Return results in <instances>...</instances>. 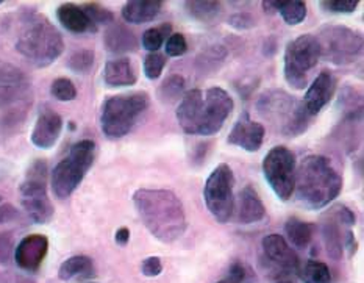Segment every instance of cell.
<instances>
[{"label":"cell","mask_w":364,"mask_h":283,"mask_svg":"<svg viewBox=\"0 0 364 283\" xmlns=\"http://www.w3.org/2000/svg\"><path fill=\"white\" fill-rule=\"evenodd\" d=\"M296 198L308 210H322L343 191V177L322 155H308L296 168Z\"/></svg>","instance_id":"3"},{"label":"cell","mask_w":364,"mask_h":283,"mask_svg":"<svg viewBox=\"0 0 364 283\" xmlns=\"http://www.w3.org/2000/svg\"><path fill=\"white\" fill-rule=\"evenodd\" d=\"M257 108L259 114L275 125L284 137L302 135L311 121V117L305 113L302 102L280 90L264 92L258 99Z\"/></svg>","instance_id":"6"},{"label":"cell","mask_w":364,"mask_h":283,"mask_svg":"<svg viewBox=\"0 0 364 283\" xmlns=\"http://www.w3.org/2000/svg\"><path fill=\"white\" fill-rule=\"evenodd\" d=\"M150 97L144 91L117 94L105 99L100 108V129L109 139H119L129 133L149 108Z\"/></svg>","instance_id":"5"},{"label":"cell","mask_w":364,"mask_h":283,"mask_svg":"<svg viewBox=\"0 0 364 283\" xmlns=\"http://www.w3.org/2000/svg\"><path fill=\"white\" fill-rule=\"evenodd\" d=\"M141 271H142V276H146V277L160 276L163 271L161 258L160 257H147L141 265Z\"/></svg>","instance_id":"41"},{"label":"cell","mask_w":364,"mask_h":283,"mask_svg":"<svg viewBox=\"0 0 364 283\" xmlns=\"http://www.w3.org/2000/svg\"><path fill=\"white\" fill-rule=\"evenodd\" d=\"M57 18L61 26L73 31V33H92V31L97 30V27L94 26L83 11V8L74 4L60 5L57 10Z\"/></svg>","instance_id":"22"},{"label":"cell","mask_w":364,"mask_h":283,"mask_svg":"<svg viewBox=\"0 0 364 283\" xmlns=\"http://www.w3.org/2000/svg\"><path fill=\"white\" fill-rule=\"evenodd\" d=\"M261 5H263L266 13H280L288 26H299L306 18V4L300 2V0H280V2L267 0Z\"/></svg>","instance_id":"24"},{"label":"cell","mask_w":364,"mask_h":283,"mask_svg":"<svg viewBox=\"0 0 364 283\" xmlns=\"http://www.w3.org/2000/svg\"><path fill=\"white\" fill-rule=\"evenodd\" d=\"M164 49H166V53H168V57H172V58L181 57V55H185L188 52L186 38L181 33H172L168 39H166Z\"/></svg>","instance_id":"38"},{"label":"cell","mask_w":364,"mask_h":283,"mask_svg":"<svg viewBox=\"0 0 364 283\" xmlns=\"http://www.w3.org/2000/svg\"><path fill=\"white\" fill-rule=\"evenodd\" d=\"M316 39L321 47V58L338 66L352 65L363 53V36L346 26L327 23L319 30Z\"/></svg>","instance_id":"9"},{"label":"cell","mask_w":364,"mask_h":283,"mask_svg":"<svg viewBox=\"0 0 364 283\" xmlns=\"http://www.w3.org/2000/svg\"><path fill=\"white\" fill-rule=\"evenodd\" d=\"M163 10L160 0H132L122 6V18L129 23H146L155 21Z\"/></svg>","instance_id":"23"},{"label":"cell","mask_w":364,"mask_h":283,"mask_svg":"<svg viewBox=\"0 0 364 283\" xmlns=\"http://www.w3.org/2000/svg\"><path fill=\"white\" fill-rule=\"evenodd\" d=\"M23 82H28V80L26 74H23L19 68H16L6 61H0V86L23 83Z\"/></svg>","instance_id":"36"},{"label":"cell","mask_w":364,"mask_h":283,"mask_svg":"<svg viewBox=\"0 0 364 283\" xmlns=\"http://www.w3.org/2000/svg\"><path fill=\"white\" fill-rule=\"evenodd\" d=\"M18 23L14 47L30 65L46 68L61 57L65 41L58 28L44 14L22 11L18 16Z\"/></svg>","instance_id":"4"},{"label":"cell","mask_w":364,"mask_h":283,"mask_svg":"<svg viewBox=\"0 0 364 283\" xmlns=\"http://www.w3.org/2000/svg\"><path fill=\"white\" fill-rule=\"evenodd\" d=\"M18 218H19V211L16 210L11 205V203H5V205H0V224L11 223Z\"/></svg>","instance_id":"44"},{"label":"cell","mask_w":364,"mask_h":283,"mask_svg":"<svg viewBox=\"0 0 364 283\" xmlns=\"http://www.w3.org/2000/svg\"><path fill=\"white\" fill-rule=\"evenodd\" d=\"M104 44L108 52L121 55V53H129L138 50V38L133 31L125 26V23H109L105 36H104Z\"/></svg>","instance_id":"19"},{"label":"cell","mask_w":364,"mask_h":283,"mask_svg":"<svg viewBox=\"0 0 364 283\" xmlns=\"http://www.w3.org/2000/svg\"><path fill=\"white\" fill-rule=\"evenodd\" d=\"M266 129L263 124L253 121L249 112H242L228 133L227 143L242 149L245 152H258L263 146Z\"/></svg>","instance_id":"15"},{"label":"cell","mask_w":364,"mask_h":283,"mask_svg":"<svg viewBox=\"0 0 364 283\" xmlns=\"http://www.w3.org/2000/svg\"><path fill=\"white\" fill-rule=\"evenodd\" d=\"M185 86H186L185 78L181 75L173 74L166 78V80L161 83L160 90H158V97H160L163 102H169L171 104V102H176L183 97Z\"/></svg>","instance_id":"31"},{"label":"cell","mask_w":364,"mask_h":283,"mask_svg":"<svg viewBox=\"0 0 364 283\" xmlns=\"http://www.w3.org/2000/svg\"><path fill=\"white\" fill-rule=\"evenodd\" d=\"M284 232L296 249H306L313 240V225L299 218H289L284 224Z\"/></svg>","instance_id":"26"},{"label":"cell","mask_w":364,"mask_h":283,"mask_svg":"<svg viewBox=\"0 0 364 283\" xmlns=\"http://www.w3.org/2000/svg\"><path fill=\"white\" fill-rule=\"evenodd\" d=\"M0 202H2V196H0Z\"/></svg>","instance_id":"47"},{"label":"cell","mask_w":364,"mask_h":283,"mask_svg":"<svg viewBox=\"0 0 364 283\" xmlns=\"http://www.w3.org/2000/svg\"><path fill=\"white\" fill-rule=\"evenodd\" d=\"M82 8L86 13V16L90 18V21L96 27L97 26H109V23L114 22V14L99 4H86Z\"/></svg>","instance_id":"34"},{"label":"cell","mask_w":364,"mask_h":283,"mask_svg":"<svg viewBox=\"0 0 364 283\" xmlns=\"http://www.w3.org/2000/svg\"><path fill=\"white\" fill-rule=\"evenodd\" d=\"M235 102L224 88L213 86L208 90H189L180 99L177 122L186 135L211 137L223 130Z\"/></svg>","instance_id":"1"},{"label":"cell","mask_w":364,"mask_h":283,"mask_svg":"<svg viewBox=\"0 0 364 283\" xmlns=\"http://www.w3.org/2000/svg\"><path fill=\"white\" fill-rule=\"evenodd\" d=\"M50 94L60 102H70L77 97L75 85L66 77H60L53 80L50 86Z\"/></svg>","instance_id":"33"},{"label":"cell","mask_w":364,"mask_h":283,"mask_svg":"<svg viewBox=\"0 0 364 283\" xmlns=\"http://www.w3.org/2000/svg\"><path fill=\"white\" fill-rule=\"evenodd\" d=\"M261 249H263V258L267 263V268L272 269L275 274L289 276V274L299 272L300 258L282 235H266L261 241Z\"/></svg>","instance_id":"13"},{"label":"cell","mask_w":364,"mask_h":283,"mask_svg":"<svg viewBox=\"0 0 364 283\" xmlns=\"http://www.w3.org/2000/svg\"><path fill=\"white\" fill-rule=\"evenodd\" d=\"M96 160V143L82 139L75 143L50 174V186L58 199H68L80 183Z\"/></svg>","instance_id":"7"},{"label":"cell","mask_w":364,"mask_h":283,"mask_svg":"<svg viewBox=\"0 0 364 283\" xmlns=\"http://www.w3.org/2000/svg\"><path fill=\"white\" fill-rule=\"evenodd\" d=\"M203 201L211 216L220 224H227L235 213V174L223 163L213 169L203 186Z\"/></svg>","instance_id":"10"},{"label":"cell","mask_w":364,"mask_h":283,"mask_svg":"<svg viewBox=\"0 0 364 283\" xmlns=\"http://www.w3.org/2000/svg\"><path fill=\"white\" fill-rule=\"evenodd\" d=\"M263 176L277 198L287 202L294 193L296 155L284 146H275L264 156Z\"/></svg>","instance_id":"12"},{"label":"cell","mask_w":364,"mask_h":283,"mask_svg":"<svg viewBox=\"0 0 364 283\" xmlns=\"http://www.w3.org/2000/svg\"><path fill=\"white\" fill-rule=\"evenodd\" d=\"M0 4H2V2H0Z\"/></svg>","instance_id":"48"},{"label":"cell","mask_w":364,"mask_h":283,"mask_svg":"<svg viewBox=\"0 0 364 283\" xmlns=\"http://www.w3.org/2000/svg\"><path fill=\"white\" fill-rule=\"evenodd\" d=\"M94 60H96V55L91 49H80L70 55L68 60V66L75 74H88L94 66Z\"/></svg>","instance_id":"32"},{"label":"cell","mask_w":364,"mask_h":283,"mask_svg":"<svg viewBox=\"0 0 364 283\" xmlns=\"http://www.w3.org/2000/svg\"><path fill=\"white\" fill-rule=\"evenodd\" d=\"M63 130V117L50 108H44L39 113L35 122V127L31 130V144L38 149H52L61 135Z\"/></svg>","instance_id":"17"},{"label":"cell","mask_w":364,"mask_h":283,"mask_svg":"<svg viewBox=\"0 0 364 283\" xmlns=\"http://www.w3.org/2000/svg\"><path fill=\"white\" fill-rule=\"evenodd\" d=\"M321 60V47L314 35H300L292 39L284 49V80L294 90H305L308 74L318 66Z\"/></svg>","instance_id":"8"},{"label":"cell","mask_w":364,"mask_h":283,"mask_svg":"<svg viewBox=\"0 0 364 283\" xmlns=\"http://www.w3.org/2000/svg\"><path fill=\"white\" fill-rule=\"evenodd\" d=\"M138 80L136 70L133 63L125 58H114L107 61L104 69V82L109 88H124V86H133Z\"/></svg>","instance_id":"20"},{"label":"cell","mask_w":364,"mask_h":283,"mask_svg":"<svg viewBox=\"0 0 364 283\" xmlns=\"http://www.w3.org/2000/svg\"><path fill=\"white\" fill-rule=\"evenodd\" d=\"M277 283H291V282H287V280H280V282H277Z\"/></svg>","instance_id":"46"},{"label":"cell","mask_w":364,"mask_h":283,"mask_svg":"<svg viewBox=\"0 0 364 283\" xmlns=\"http://www.w3.org/2000/svg\"><path fill=\"white\" fill-rule=\"evenodd\" d=\"M341 225L343 224L339 223L338 219L330 213V211H327V215H323V218H322L323 245H326L328 257L333 258V260H336V262L341 260L343 254H344V233L346 232L341 230Z\"/></svg>","instance_id":"21"},{"label":"cell","mask_w":364,"mask_h":283,"mask_svg":"<svg viewBox=\"0 0 364 283\" xmlns=\"http://www.w3.org/2000/svg\"><path fill=\"white\" fill-rule=\"evenodd\" d=\"M49 252V240L46 235L33 233L22 238L18 247H14V262L21 269L36 272Z\"/></svg>","instance_id":"16"},{"label":"cell","mask_w":364,"mask_h":283,"mask_svg":"<svg viewBox=\"0 0 364 283\" xmlns=\"http://www.w3.org/2000/svg\"><path fill=\"white\" fill-rule=\"evenodd\" d=\"M94 263L90 257L85 255H75L68 258L66 262H63L58 269V277L65 282L70 280H83L90 279L94 276Z\"/></svg>","instance_id":"25"},{"label":"cell","mask_w":364,"mask_h":283,"mask_svg":"<svg viewBox=\"0 0 364 283\" xmlns=\"http://www.w3.org/2000/svg\"><path fill=\"white\" fill-rule=\"evenodd\" d=\"M247 268L240 262H236L232 265L230 271H228L227 277H224L223 280H219L216 283H244L245 279H247Z\"/></svg>","instance_id":"40"},{"label":"cell","mask_w":364,"mask_h":283,"mask_svg":"<svg viewBox=\"0 0 364 283\" xmlns=\"http://www.w3.org/2000/svg\"><path fill=\"white\" fill-rule=\"evenodd\" d=\"M114 240H116V242H117V245H119V246H125L127 242L130 241V230L127 229V227H121V229L116 232Z\"/></svg>","instance_id":"45"},{"label":"cell","mask_w":364,"mask_h":283,"mask_svg":"<svg viewBox=\"0 0 364 283\" xmlns=\"http://www.w3.org/2000/svg\"><path fill=\"white\" fill-rule=\"evenodd\" d=\"M235 211H236V221L242 225L259 223L263 221L266 216L264 203L261 201L255 188L250 185L244 186L241 190L238 196V202H235Z\"/></svg>","instance_id":"18"},{"label":"cell","mask_w":364,"mask_h":283,"mask_svg":"<svg viewBox=\"0 0 364 283\" xmlns=\"http://www.w3.org/2000/svg\"><path fill=\"white\" fill-rule=\"evenodd\" d=\"M133 203L146 229L158 241L171 245L183 237L188 227L185 207L178 196L163 188H141Z\"/></svg>","instance_id":"2"},{"label":"cell","mask_w":364,"mask_h":283,"mask_svg":"<svg viewBox=\"0 0 364 283\" xmlns=\"http://www.w3.org/2000/svg\"><path fill=\"white\" fill-rule=\"evenodd\" d=\"M319 5L331 14H352L358 8L357 0H323Z\"/></svg>","instance_id":"37"},{"label":"cell","mask_w":364,"mask_h":283,"mask_svg":"<svg viewBox=\"0 0 364 283\" xmlns=\"http://www.w3.org/2000/svg\"><path fill=\"white\" fill-rule=\"evenodd\" d=\"M14 252V241L10 233H0V263L5 265L11 260Z\"/></svg>","instance_id":"42"},{"label":"cell","mask_w":364,"mask_h":283,"mask_svg":"<svg viewBox=\"0 0 364 283\" xmlns=\"http://www.w3.org/2000/svg\"><path fill=\"white\" fill-rule=\"evenodd\" d=\"M30 99V83H16L0 86V110L22 104Z\"/></svg>","instance_id":"29"},{"label":"cell","mask_w":364,"mask_h":283,"mask_svg":"<svg viewBox=\"0 0 364 283\" xmlns=\"http://www.w3.org/2000/svg\"><path fill=\"white\" fill-rule=\"evenodd\" d=\"M335 91H336V78L333 73H330L327 69L321 70V74H318V77L314 78L313 83L308 86L305 97L300 100L302 102L305 113L310 117L318 116L322 110L330 104V100L333 99Z\"/></svg>","instance_id":"14"},{"label":"cell","mask_w":364,"mask_h":283,"mask_svg":"<svg viewBox=\"0 0 364 283\" xmlns=\"http://www.w3.org/2000/svg\"><path fill=\"white\" fill-rule=\"evenodd\" d=\"M166 57L160 52L149 53L144 58V74L149 80H156L163 74V69L166 66Z\"/></svg>","instance_id":"35"},{"label":"cell","mask_w":364,"mask_h":283,"mask_svg":"<svg viewBox=\"0 0 364 283\" xmlns=\"http://www.w3.org/2000/svg\"><path fill=\"white\" fill-rule=\"evenodd\" d=\"M297 274L304 283H333L328 266L319 260H308Z\"/></svg>","instance_id":"28"},{"label":"cell","mask_w":364,"mask_h":283,"mask_svg":"<svg viewBox=\"0 0 364 283\" xmlns=\"http://www.w3.org/2000/svg\"><path fill=\"white\" fill-rule=\"evenodd\" d=\"M230 26L240 30H245L255 26V21H253L252 16L247 13H238V14H233L230 18Z\"/></svg>","instance_id":"43"},{"label":"cell","mask_w":364,"mask_h":283,"mask_svg":"<svg viewBox=\"0 0 364 283\" xmlns=\"http://www.w3.org/2000/svg\"><path fill=\"white\" fill-rule=\"evenodd\" d=\"M330 213L333 215L339 223H341L344 227H347V229H350V227L355 225V223H357V218H355V213L349 208L343 205V203H336V205L331 207Z\"/></svg>","instance_id":"39"},{"label":"cell","mask_w":364,"mask_h":283,"mask_svg":"<svg viewBox=\"0 0 364 283\" xmlns=\"http://www.w3.org/2000/svg\"><path fill=\"white\" fill-rule=\"evenodd\" d=\"M186 13L191 16L193 19L199 21L202 23H213L219 21L220 14H223V4L220 2H199V0H193V2H185Z\"/></svg>","instance_id":"27"},{"label":"cell","mask_w":364,"mask_h":283,"mask_svg":"<svg viewBox=\"0 0 364 283\" xmlns=\"http://www.w3.org/2000/svg\"><path fill=\"white\" fill-rule=\"evenodd\" d=\"M46 178L47 164L43 160H36L19 188L22 207L35 224H47L53 218L55 210L47 194Z\"/></svg>","instance_id":"11"},{"label":"cell","mask_w":364,"mask_h":283,"mask_svg":"<svg viewBox=\"0 0 364 283\" xmlns=\"http://www.w3.org/2000/svg\"><path fill=\"white\" fill-rule=\"evenodd\" d=\"M172 35V26L171 23H161L160 27L149 28L142 33V47L149 53L158 52L161 49V46L166 43V39Z\"/></svg>","instance_id":"30"}]
</instances>
